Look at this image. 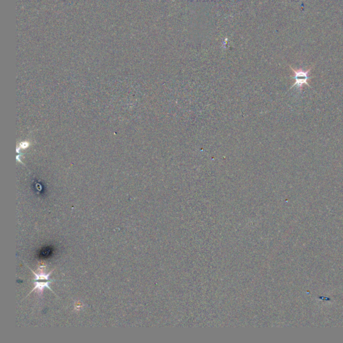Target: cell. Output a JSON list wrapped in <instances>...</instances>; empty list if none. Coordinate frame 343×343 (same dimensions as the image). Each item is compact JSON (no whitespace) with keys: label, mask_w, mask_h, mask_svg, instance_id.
<instances>
[{"label":"cell","mask_w":343,"mask_h":343,"mask_svg":"<svg viewBox=\"0 0 343 343\" xmlns=\"http://www.w3.org/2000/svg\"><path fill=\"white\" fill-rule=\"evenodd\" d=\"M50 252H51L50 249H49V248H45V249H43V251H41V255H43V256H48L49 255V253H50Z\"/></svg>","instance_id":"3957f363"},{"label":"cell","mask_w":343,"mask_h":343,"mask_svg":"<svg viewBox=\"0 0 343 343\" xmlns=\"http://www.w3.org/2000/svg\"><path fill=\"white\" fill-rule=\"evenodd\" d=\"M314 66V64L311 66L309 69L304 70L302 69V68L298 69H294L291 66H290V69L293 72V75H292L291 78L295 80V83L292 85L290 89L293 88V87H296L297 89H298L299 92H302L304 86L306 85L308 87H311L309 84V80L312 78L310 76V73H311V70L313 69Z\"/></svg>","instance_id":"6da1fadb"},{"label":"cell","mask_w":343,"mask_h":343,"mask_svg":"<svg viewBox=\"0 0 343 343\" xmlns=\"http://www.w3.org/2000/svg\"><path fill=\"white\" fill-rule=\"evenodd\" d=\"M31 272L34 273L36 278H35V287L31 290V292L35 291V290H37L38 293L41 294L42 292L43 291L44 288H47L49 290H51V288L49 286V284L52 282V281L50 280V276L51 275L52 272L48 273V274H45V273H40V274H36L34 271L31 270ZM30 293V294H31Z\"/></svg>","instance_id":"7a4b0ae2"}]
</instances>
